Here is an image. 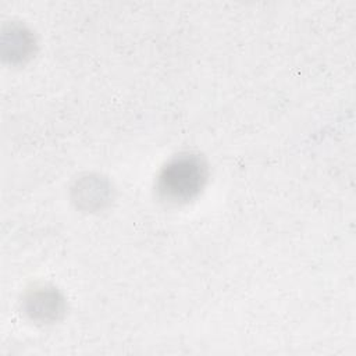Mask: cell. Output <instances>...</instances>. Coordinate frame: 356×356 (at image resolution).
<instances>
[{"mask_svg": "<svg viewBox=\"0 0 356 356\" xmlns=\"http://www.w3.org/2000/svg\"><path fill=\"white\" fill-rule=\"evenodd\" d=\"M206 179V167L196 156H179L163 170L159 179L161 195L181 202L195 196Z\"/></svg>", "mask_w": 356, "mask_h": 356, "instance_id": "1", "label": "cell"}]
</instances>
